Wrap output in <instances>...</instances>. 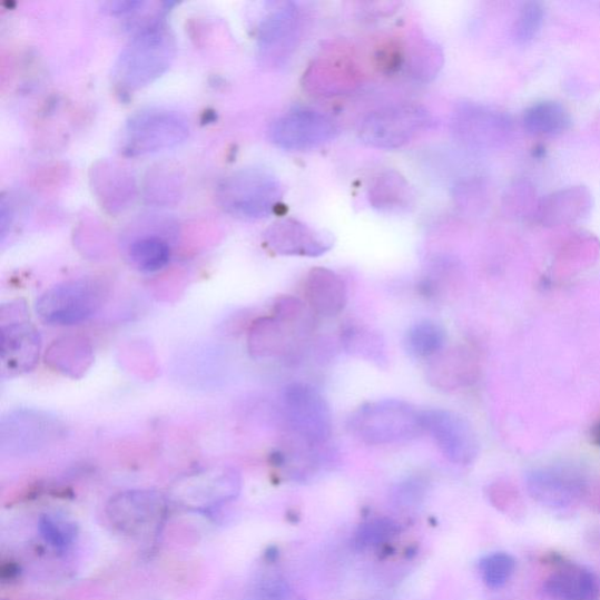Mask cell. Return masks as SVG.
<instances>
[{"instance_id":"603a6c76","label":"cell","mask_w":600,"mask_h":600,"mask_svg":"<svg viewBox=\"0 0 600 600\" xmlns=\"http://www.w3.org/2000/svg\"><path fill=\"white\" fill-rule=\"evenodd\" d=\"M343 348L352 357L363 360L380 368L388 365L386 342L380 332L366 325L348 323L342 329Z\"/></svg>"},{"instance_id":"7c38bea8","label":"cell","mask_w":600,"mask_h":600,"mask_svg":"<svg viewBox=\"0 0 600 600\" xmlns=\"http://www.w3.org/2000/svg\"><path fill=\"white\" fill-rule=\"evenodd\" d=\"M266 246L277 255L316 258L335 246L332 234L311 227L294 217L275 222L264 234Z\"/></svg>"},{"instance_id":"8fae6325","label":"cell","mask_w":600,"mask_h":600,"mask_svg":"<svg viewBox=\"0 0 600 600\" xmlns=\"http://www.w3.org/2000/svg\"><path fill=\"white\" fill-rule=\"evenodd\" d=\"M451 130L454 139L463 146L493 148L505 142L511 131V121L492 107L461 102L453 110Z\"/></svg>"},{"instance_id":"f1b7e54d","label":"cell","mask_w":600,"mask_h":600,"mask_svg":"<svg viewBox=\"0 0 600 600\" xmlns=\"http://www.w3.org/2000/svg\"><path fill=\"white\" fill-rule=\"evenodd\" d=\"M483 583L493 590L503 588L517 571V560L508 552L484 555L479 564Z\"/></svg>"},{"instance_id":"d6a6232c","label":"cell","mask_w":600,"mask_h":600,"mask_svg":"<svg viewBox=\"0 0 600 600\" xmlns=\"http://www.w3.org/2000/svg\"><path fill=\"white\" fill-rule=\"evenodd\" d=\"M39 529L41 537L46 541L57 548L63 549L68 547L75 537L72 527L68 523L58 522L51 517H46L40 520Z\"/></svg>"},{"instance_id":"4dcf8cb0","label":"cell","mask_w":600,"mask_h":600,"mask_svg":"<svg viewBox=\"0 0 600 600\" xmlns=\"http://www.w3.org/2000/svg\"><path fill=\"white\" fill-rule=\"evenodd\" d=\"M396 533V524L388 519H377L360 527L353 539L355 548L363 550L390 541Z\"/></svg>"},{"instance_id":"4fadbf2b","label":"cell","mask_w":600,"mask_h":600,"mask_svg":"<svg viewBox=\"0 0 600 600\" xmlns=\"http://www.w3.org/2000/svg\"><path fill=\"white\" fill-rule=\"evenodd\" d=\"M425 433L449 461L469 464L476 455L475 435L463 417L447 410L422 411Z\"/></svg>"},{"instance_id":"2e32d148","label":"cell","mask_w":600,"mask_h":600,"mask_svg":"<svg viewBox=\"0 0 600 600\" xmlns=\"http://www.w3.org/2000/svg\"><path fill=\"white\" fill-rule=\"evenodd\" d=\"M366 198L375 212L383 215L410 214L416 203V194L406 177L396 170L374 175L367 186Z\"/></svg>"},{"instance_id":"ffe728a7","label":"cell","mask_w":600,"mask_h":600,"mask_svg":"<svg viewBox=\"0 0 600 600\" xmlns=\"http://www.w3.org/2000/svg\"><path fill=\"white\" fill-rule=\"evenodd\" d=\"M474 370L473 360L464 348H444L431 360L427 381L436 390L456 391L473 381Z\"/></svg>"},{"instance_id":"30bf717a","label":"cell","mask_w":600,"mask_h":600,"mask_svg":"<svg viewBox=\"0 0 600 600\" xmlns=\"http://www.w3.org/2000/svg\"><path fill=\"white\" fill-rule=\"evenodd\" d=\"M340 132L338 124L321 110L297 107L272 124L269 138L281 149L308 151L336 140Z\"/></svg>"},{"instance_id":"7402d4cb","label":"cell","mask_w":600,"mask_h":600,"mask_svg":"<svg viewBox=\"0 0 600 600\" xmlns=\"http://www.w3.org/2000/svg\"><path fill=\"white\" fill-rule=\"evenodd\" d=\"M187 488L189 495L198 500L217 503L234 499L240 489V476L232 469H212L195 473L179 484Z\"/></svg>"},{"instance_id":"9c48e42d","label":"cell","mask_w":600,"mask_h":600,"mask_svg":"<svg viewBox=\"0 0 600 600\" xmlns=\"http://www.w3.org/2000/svg\"><path fill=\"white\" fill-rule=\"evenodd\" d=\"M282 409L292 435L322 447L332 435V414L324 396L305 383L287 385L282 393Z\"/></svg>"},{"instance_id":"44dd1931","label":"cell","mask_w":600,"mask_h":600,"mask_svg":"<svg viewBox=\"0 0 600 600\" xmlns=\"http://www.w3.org/2000/svg\"><path fill=\"white\" fill-rule=\"evenodd\" d=\"M444 65L442 49L433 40L414 36L403 41L402 75L414 82L429 83L441 72Z\"/></svg>"},{"instance_id":"3957f363","label":"cell","mask_w":600,"mask_h":600,"mask_svg":"<svg viewBox=\"0 0 600 600\" xmlns=\"http://www.w3.org/2000/svg\"><path fill=\"white\" fill-rule=\"evenodd\" d=\"M347 429L370 446L406 442L425 434L422 411L399 399H384L361 406L348 417Z\"/></svg>"},{"instance_id":"f546056e","label":"cell","mask_w":600,"mask_h":600,"mask_svg":"<svg viewBox=\"0 0 600 600\" xmlns=\"http://www.w3.org/2000/svg\"><path fill=\"white\" fill-rule=\"evenodd\" d=\"M588 196L581 189H570L552 195L548 205L542 206V217L551 220H564L580 217L587 207Z\"/></svg>"},{"instance_id":"83f0119b","label":"cell","mask_w":600,"mask_h":600,"mask_svg":"<svg viewBox=\"0 0 600 600\" xmlns=\"http://www.w3.org/2000/svg\"><path fill=\"white\" fill-rule=\"evenodd\" d=\"M569 121V114L564 106L554 101L532 106L524 116L525 127L535 135L543 136L561 132L568 127Z\"/></svg>"},{"instance_id":"1f68e13d","label":"cell","mask_w":600,"mask_h":600,"mask_svg":"<svg viewBox=\"0 0 600 600\" xmlns=\"http://www.w3.org/2000/svg\"><path fill=\"white\" fill-rule=\"evenodd\" d=\"M305 315V304L294 296H283L274 305V317L287 327L301 325Z\"/></svg>"},{"instance_id":"8992f818","label":"cell","mask_w":600,"mask_h":600,"mask_svg":"<svg viewBox=\"0 0 600 600\" xmlns=\"http://www.w3.org/2000/svg\"><path fill=\"white\" fill-rule=\"evenodd\" d=\"M107 297V287L98 279L69 281L42 294L37 301L36 311L48 325L73 326L94 318Z\"/></svg>"},{"instance_id":"4316f807","label":"cell","mask_w":600,"mask_h":600,"mask_svg":"<svg viewBox=\"0 0 600 600\" xmlns=\"http://www.w3.org/2000/svg\"><path fill=\"white\" fill-rule=\"evenodd\" d=\"M447 335L444 328L432 321H422L406 333L407 352L417 360H432L446 346Z\"/></svg>"},{"instance_id":"484cf974","label":"cell","mask_w":600,"mask_h":600,"mask_svg":"<svg viewBox=\"0 0 600 600\" xmlns=\"http://www.w3.org/2000/svg\"><path fill=\"white\" fill-rule=\"evenodd\" d=\"M128 257L139 272L154 274L164 271L169 264L171 249L161 237L145 236L131 242Z\"/></svg>"},{"instance_id":"8d00e7d4","label":"cell","mask_w":600,"mask_h":600,"mask_svg":"<svg viewBox=\"0 0 600 600\" xmlns=\"http://www.w3.org/2000/svg\"><path fill=\"white\" fill-rule=\"evenodd\" d=\"M592 442L597 444V446L600 447V421L598 424L593 427L591 432Z\"/></svg>"},{"instance_id":"e575fe53","label":"cell","mask_w":600,"mask_h":600,"mask_svg":"<svg viewBox=\"0 0 600 600\" xmlns=\"http://www.w3.org/2000/svg\"><path fill=\"white\" fill-rule=\"evenodd\" d=\"M426 492V483L421 479H410L400 483L393 493L395 502L400 505L410 506L424 499Z\"/></svg>"},{"instance_id":"e0dca14e","label":"cell","mask_w":600,"mask_h":600,"mask_svg":"<svg viewBox=\"0 0 600 600\" xmlns=\"http://www.w3.org/2000/svg\"><path fill=\"white\" fill-rule=\"evenodd\" d=\"M56 427V421L48 415L33 411L19 412L3 421L2 447L19 451L39 449L55 436Z\"/></svg>"},{"instance_id":"d4e9b609","label":"cell","mask_w":600,"mask_h":600,"mask_svg":"<svg viewBox=\"0 0 600 600\" xmlns=\"http://www.w3.org/2000/svg\"><path fill=\"white\" fill-rule=\"evenodd\" d=\"M47 361L59 372L77 376L94 362L92 348L85 340L63 338L50 347Z\"/></svg>"},{"instance_id":"cb8c5ba5","label":"cell","mask_w":600,"mask_h":600,"mask_svg":"<svg viewBox=\"0 0 600 600\" xmlns=\"http://www.w3.org/2000/svg\"><path fill=\"white\" fill-rule=\"evenodd\" d=\"M288 327L275 317L256 321L250 329L249 351L254 358L266 360L285 355L291 342L287 338Z\"/></svg>"},{"instance_id":"52a82bcc","label":"cell","mask_w":600,"mask_h":600,"mask_svg":"<svg viewBox=\"0 0 600 600\" xmlns=\"http://www.w3.org/2000/svg\"><path fill=\"white\" fill-rule=\"evenodd\" d=\"M306 14L299 3H275L260 20L257 57L265 69L278 70L291 62L302 46Z\"/></svg>"},{"instance_id":"7a4b0ae2","label":"cell","mask_w":600,"mask_h":600,"mask_svg":"<svg viewBox=\"0 0 600 600\" xmlns=\"http://www.w3.org/2000/svg\"><path fill=\"white\" fill-rule=\"evenodd\" d=\"M284 186L268 169L247 167L222 180L216 189L219 207L227 214L246 220H259L275 215L283 205Z\"/></svg>"},{"instance_id":"d590c367","label":"cell","mask_w":600,"mask_h":600,"mask_svg":"<svg viewBox=\"0 0 600 600\" xmlns=\"http://www.w3.org/2000/svg\"><path fill=\"white\" fill-rule=\"evenodd\" d=\"M291 590L283 581L269 580L262 583L256 592L257 600H287Z\"/></svg>"},{"instance_id":"ac0fdd59","label":"cell","mask_w":600,"mask_h":600,"mask_svg":"<svg viewBox=\"0 0 600 600\" xmlns=\"http://www.w3.org/2000/svg\"><path fill=\"white\" fill-rule=\"evenodd\" d=\"M304 292L308 306L326 318L340 315L347 303L345 282L326 268H314L307 274Z\"/></svg>"},{"instance_id":"5bb4252c","label":"cell","mask_w":600,"mask_h":600,"mask_svg":"<svg viewBox=\"0 0 600 600\" xmlns=\"http://www.w3.org/2000/svg\"><path fill=\"white\" fill-rule=\"evenodd\" d=\"M41 338L28 321L3 323L0 328V362L3 375L14 376L31 372L39 362Z\"/></svg>"},{"instance_id":"9a60e30c","label":"cell","mask_w":600,"mask_h":600,"mask_svg":"<svg viewBox=\"0 0 600 600\" xmlns=\"http://www.w3.org/2000/svg\"><path fill=\"white\" fill-rule=\"evenodd\" d=\"M548 563L553 568L544 582V592L552 600H599L598 577L588 568L551 554Z\"/></svg>"},{"instance_id":"5b68a950","label":"cell","mask_w":600,"mask_h":600,"mask_svg":"<svg viewBox=\"0 0 600 600\" xmlns=\"http://www.w3.org/2000/svg\"><path fill=\"white\" fill-rule=\"evenodd\" d=\"M363 65L347 42L326 43L309 62L303 76L304 90L322 98L351 95L364 83Z\"/></svg>"},{"instance_id":"836d02e7","label":"cell","mask_w":600,"mask_h":600,"mask_svg":"<svg viewBox=\"0 0 600 600\" xmlns=\"http://www.w3.org/2000/svg\"><path fill=\"white\" fill-rule=\"evenodd\" d=\"M543 20V9L538 3H528L522 9L515 27L518 39L527 41L540 30Z\"/></svg>"},{"instance_id":"277c9868","label":"cell","mask_w":600,"mask_h":600,"mask_svg":"<svg viewBox=\"0 0 600 600\" xmlns=\"http://www.w3.org/2000/svg\"><path fill=\"white\" fill-rule=\"evenodd\" d=\"M435 127L431 110L420 104L400 102L372 110L361 122V140L376 149L409 146Z\"/></svg>"},{"instance_id":"d6986e66","label":"cell","mask_w":600,"mask_h":600,"mask_svg":"<svg viewBox=\"0 0 600 600\" xmlns=\"http://www.w3.org/2000/svg\"><path fill=\"white\" fill-rule=\"evenodd\" d=\"M166 502L163 495L151 491H131L110 501V518L119 521L120 527L132 530L159 521L165 513Z\"/></svg>"},{"instance_id":"ba28073f","label":"cell","mask_w":600,"mask_h":600,"mask_svg":"<svg viewBox=\"0 0 600 600\" xmlns=\"http://www.w3.org/2000/svg\"><path fill=\"white\" fill-rule=\"evenodd\" d=\"M189 131L188 120L179 112L165 108L141 109L122 129L121 151L127 157L164 151L185 142Z\"/></svg>"},{"instance_id":"6da1fadb","label":"cell","mask_w":600,"mask_h":600,"mask_svg":"<svg viewBox=\"0 0 600 600\" xmlns=\"http://www.w3.org/2000/svg\"><path fill=\"white\" fill-rule=\"evenodd\" d=\"M159 13L146 21L121 51L114 71L125 92L140 90L167 72L175 58V40Z\"/></svg>"}]
</instances>
